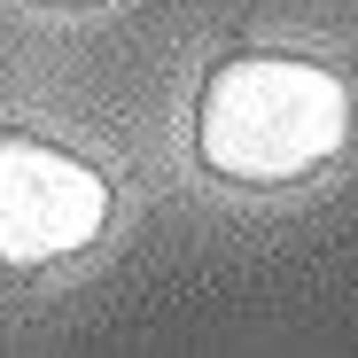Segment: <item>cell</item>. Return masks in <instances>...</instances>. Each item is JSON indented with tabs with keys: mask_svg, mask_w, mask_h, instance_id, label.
<instances>
[{
	"mask_svg": "<svg viewBox=\"0 0 358 358\" xmlns=\"http://www.w3.org/2000/svg\"><path fill=\"white\" fill-rule=\"evenodd\" d=\"M350 148V94L304 55H226L195 101V156L234 187H296Z\"/></svg>",
	"mask_w": 358,
	"mask_h": 358,
	"instance_id": "1",
	"label": "cell"
},
{
	"mask_svg": "<svg viewBox=\"0 0 358 358\" xmlns=\"http://www.w3.org/2000/svg\"><path fill=\"white\" fill-rule=\"evenodd\" d=\"M109 179L39 133H0V265L47 273L101 242Z\"/></svg>",
	"mask_w": 358,
	"mask_h": 358,
	"instance_id": "2",
	"label": "cell"
},
{
	"mask_svg": "<svg viewBox=\"0 0 358 358\" xmlns=\"http://www.w3.org/2000/svg\"><path fill=\"white\" fill-rule=\"evenodd\" d=\"M55 8H86V0H55Z\"/></svg>",
	"mask_w": 358,
	"mask_h": 358,
	"instance_id": "3",
	"label": "cell"
}]
</instances>
